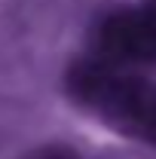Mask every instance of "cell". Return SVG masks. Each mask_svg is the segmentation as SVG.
Masks as SVG:
<instances>
[{
	"mask_svg": "<svg viewBox=\"0 0 156 159\" xmlns=\"http://www.w3.org/2000/svg\"><path fill=\"white\" fill-rule=\"evenodd\" d=\"M86 107L98 110L122 135L156 144V86L144 77L110 67Z\"/></svg>",
	"mask_w": 156,
	"mask_h": 159,
	"instance_id": "1",
	"label": "cell"
},
{
	"mask_svg": "<svg viewBox=\"0 0 156 159\" xmlns=\"http://www.w3.org/2000/svg\"><path fill=\"white\" fill-rule=\"evenodd\" d=\"M98 49L107 61H153L156 25L144 9H117L98 25Z\"/></svg>",
	"mask_w": 156,
	"mask_h": 159,
	"instance_id": "2",
	"label": "cell"
},
{
	"mask_svg": "<svg viewBox=\"0 0 156 159\" xmlns=\"http://www.w3.org/2000/svg\"><path fill=\"white\" fill-rule=\"evenodd\" d=\"M37 159H77L71 150H61V147H46L43 153H37Z\"/></svg>",
	"mask_w": 156,
	"mask_h": 159,
	"instance_id": "3",
	"label": "cell"
},
{
	"mask_svg": "<svg viewBox=\"0 0 156 159\" xmlns=\"http://www.w3.org/2000/svg\"><path fill=\"white\" fill-rule=\"evenodd\" d=\"M141 9H144V12H147V19H150V21L156 25V0H147V3H144Z\"/></svg>",
	"mask_w": 156,
	"mask_h": 159,
	"instance_id": "4",
	"label": "cell"
}]
</instances>
